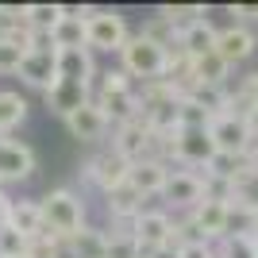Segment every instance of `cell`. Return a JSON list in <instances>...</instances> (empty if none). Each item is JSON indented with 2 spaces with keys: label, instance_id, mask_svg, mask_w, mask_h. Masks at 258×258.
<instances>
[{
  "label": "cell",
  "instance_id": "7bdbcfd3",
  "mask_svg": "<svg viewBox=\"0 0 258 258\" xmlns=\"http://www.w3.org/2000/svg\"><path fill=\"white\" fill-rule=\"evenodd\" d=\"M254 258H258V235H254Z\"/></svg>",
  "mask_w": 258,
  "mask_h": 258
},
{
  "label": "cell",
  "instance_id": "d6a6232c",
  "mask_svg": "<svg viewBox=\"0 0 258 258\" xmlns=\"http://www.w3.org/2000/svg\"><path fill=\"white\" fill-rule=\"evenodd\" d=\"M108 258H143L131 231H108Z\"/></svg>",
  "mask_w": 258,
  "mask_h": 258
},
{
  "label": "cell",
  "instance_id": "83f0119b",
  "mask_svg": "<svg viewBox=\"0 0 258 258\" xmlns=\"http://www.w3.org/2000/svg\"><path fill=\"white\" fill-rule=\"evenodd\" d=\"M27 243L31 239L20 235L12 224H0V258H27Z\"/></svg>",
  "mask_w": 258,
  "mask_h": 258
},
{
  "label": "cell",
  "instance_id": "7c38bea8",
  "mask_svg": "<svg viewBox=\"0 0 258 258\" xmlns=\"http://www.w3.org/2000/svg\"><path fill=\"white\" fill-rule=\"evenodd\" d=\"M216 35H220V27H216L208 16H201V20H193L189 27H181V35H177V54H185L189 62H197V58H205V54L216 50Z\"/></svg>",
  "mask_w": 258,
  "mask_h": 258
},
{
  "label": "cell",
  "instance_id": "b9f144b4",
  "mask_svg": "<svg viewBox=\"0 0 258 258\" xmlns=\"http://www.w3.org/2000/svg\"><path fill=\"white\" fill-rule=\"evenodd\" d=\"M254 235H258V208H254Z\"/></svg>",
  "mask_w": 258,
  "mask_h": 258
},
{
  "label": "cell",
  "instance_id": "5bb4252c",
  "mask_svg": "<svg viewBox=\"0 0 258 258\" xmlns=\"http://www.w3.org/2000/svg\"><path fill=\"white\" fill-rule=\"evenodd\" d=\"M20 77L31 89H50L58 81V50H27V58L20 62Z\"/></svg>",
  "mask_w": 258,
  "mask_h": 258
},
{
  "label": "cell",
  "instance_id": "f35d334b",
  "mask_svg": "<svg viewBox=\"0 0 258 258\" xmlns=\"http://www.w3.org/2000/svg\"><path fill=\"white\" fill-rule=\"evenodd\" d=\"M147 258H177V250H170V247H158V250H151Z\"/></svg>",
  "mask_w": 258,
  "mask_h": 258
},
{
  "label": "cell",
  "instance_id": "9c48e42d",
  "mask_svg": "<svg viewBox=\"0 0 258 258\" xmlns=\"http://www.w3.org/2000/svg\"><path fill=\"white\" fill-rule=\"evenodd\" d=\"M208 135H212L216 151H224V154H247L254 147V135H250L247 119H235V116H216L208 123Z\"/></svg>",
  "mask_w": 258,
  "mask_h": 258
},
{
  "label": "cell",
  "instance_id": "44dd1931",
  "mask_svg": "<svg viewBox=\"0 0 258 258\" xmlns=\"http://www.w3.org/2000/svg\"><path fill=\"white\" fill-rule=\"evenodd\" d=\"M8 224L20 231V235L35 239V235H43L46 227H43V212H39V201H12L8 208Z\"/></svg>",
  "mask_w": 258,
  "mask_h": 258
},
{
  "label": "cell",
  "instance_id": "f1b7e54d",
  "mask_svg": "<svg viewBox=\"0 0 258 258\" xmlns=\"http://www.w3.org/2000/svg\"><path fill=\"white\" fill-rule=\"evenodd\" d=\"M27 258H66V243L50 231H43L27 243Z\"/></svg>",
  "mask_w": 258,
  "mask_h": 258
},
{
  "label": "cell",
  "instance_id": "74e56055",
  "mask_svg": "<svg viewBox=\"0 0 258 258\" xmlns=\"http://www.w3.org/2000/svg\"><path fill=\"white\" fill-rule=\"evenodd\" d=\"M8 208H12V197L0 189V224H8Z\"/></svg>",
  "mask_w": 258,
  "mask_h": 258
},
{
  "label": "cell",
  "instance_id": "cb8c5ba5",
  "mask_svg": "<svg viewBox=\"0 0 258 258\" xmlns=\"http://www.w3.org/2000/svg\"><path fill=\"white\" fill-rule=\"evenodd\" d=\"M58 20H62V4H23V23H27V31L50 35Z\"/></svg>",
  "mask_w": 258,
  "mask_h": 258
},
{
  "label": "cell",
  "instance_id": "e575fe53",
  "mask_svg": "<svg viewBox=\"0 0 258 258\" xmlns=\"http://www.w3.org/2000/svg\"><path fill=\"white\" fill-rule=\"evenodd\" d=\"M177 258H216V243H208V239H193V243H185V247L177 250Z\"/></svg>",
  "mask_w": 258,
  "mask_h": 258
},
{
  "label": "cell",
  "instance_id": "ee69618b",
  "mask_svg": "<svg viewBox=\"0 0 258 258\" xmlns=\"http://www.w3.org/2000/svg\"><path fill=\"white\" fill-rule=\"evenodd\" d=\"M4 139H8V135H0V143H4Z\"/></svg>",
  "mask_w": 258,
  "mask_h": 258
},
{
  "label": "cell",
  "instance_id": "836d02e7",
  "mask_svg": "<svg viewBox=\"0 0 258 258\" xmlns=\"http://www.w3.org/2000/svg\"><path fill=\"white\" fill-rule=\"evenodd\" d=\"M205 201H216V205H227V201H231V181H220V177L205 173Z\"/></svg>",
  "mask_w": 258,
  "mask_h": 258
},
{
  "label": "cell",
  "instance_id": "e0dca14e",
  "mask_svg": "<svg viewBox=\"0 0 258 258\" xmlns=\"http://www.w3.org/2000/svg\"><path fill=\"white\" fill-rule=\"evenodd\" d=\"M31 50V31L27 27H12L0 31V74H20V62Z\"/></svg>",
  "mask_w": 258,
  "mask_h": 258
},
{
  "label": "cell",
  "instance_id": "6da1fadb",
  "mask_svg": "<svg viewBox=\"0 0 258 258\" xmlns=\"http://www.w3.org/2000/svg\"><path fill=\"white\" fill-rule=\"evenodd\" d=\"M39 212H43V227L62 243L85 227V201L74 189H50L46 197H39Z\"/></svg>",
  "mask_w": 258,
  "mask_h": 258
},
{
  "label": "cell",
  "instance_id": "ba28073f",
  "mask_svg": "<svg viewBox=\"0 0 258 258\" xmlns=\"http://www.w3.org/2000/svg\"><path fill=\"white\" fill-rule=\"evenodd\" d=\"M66 127H70V135H74V139L89 143V147H100V143L108 139L112 123H108V116L100 112L97 100H85L77 112H70V116H66Z\"/></svg>",
  "mask_w": 258,
  "mask_h": 258
},
{
  "label": "cell",
  "instance_id": "f546056e",
  "mask_svg": "<svg viewBox=\"0 0 258 258\" xmlns=\"http://www.w3.org/2000/svg\"><path fill=\"white\" fill-rule=\"evenodd\" d=\"M158 16H162V20H170L173 27L181 31V27H189L193 20H201V16H205V8H201V4H177V8H173V4H162Z\"/></svg>",
  "mask_w": 258,
  "mask_h": 258
},
{
  "label": "cell",
  "instance_id": "ffe728a7",
  "mask_svg": "<svg viewBox=\"0 0 258 258\" xmlns=\"http://www.w3.org/2000/svg\"><path fill=\"white\" fill-rule=\"evenodd\" d=\"M227 77H231V66L220 58V54H205L193 62V85H208V89H227Z\"/></svg>",
  "mask_w": 258,
  "mask_h": 258
},
{
  "label": "cell",
  "instance_id": "2e32d148",
  "mask_svg": "<svg viewBox=\"0 0 258 258\" xmlns=\"http://www.w3.org/2000/svg\"><path fill=\"white\" fill-rule=\"evenodd\" d=\"M58 77L62 81H77V85H85L97 77V62H93V50L81 46V50H58Z\"/></svg>",
  "mask_w": 258,
  "mask_h": 258
},
{
  "label": "cell",
  "instance_id": "d590c367",
  "mask_svg": "<svg viewBox=\"0 0 258 258\" xmlns=\"http://www.w3.org/2000/svg\"><path fill=\"white\" fill-rule=\"evenodd\" d=\"M231 16H239V23L247 27V23H258V4H235Z\"/></svg>",
  "mask_w": 258,
  "mask_h": 258
},
{
  "label": "cell",
  "instance_id": "8992f818",
  "mask_svg": "<svg viewBox=\"0 0 258 258\" xmlns=\"http://www.w3.org/2000/svg\"><path fill=\"white\" fill-rule=\"evenodd\" d=\"M162 201L170 208H177V212H193L201 201H205V173L197 170H173L170 166V177H166V185H162Z\"/></svg>",
  "mask_w": 258,
  "mask_h": 258
},
{
  "label": "cell",
  "instance_id": "7402d4cb",
  "mask_svg": "<svg viewBox=\"0 0 258 258\" xmlns=\"http://www.w3.org/2000/svg\"><path fill=\"white\" fill-rule=\"evenodd\" d=\"M27 119V100L16 89H0V135H8L12 127H20Z\"/></svg>",
  "mask_w": 258,
  "mask_h": 258
},
{
  "label": "cell",
  "instance_id": "484cf974",
  "mask_svg": "<svg viewBox=\"0 0 258 258\" xmlns=\"http://www.w3.org/2000/svg\"><path fill=\"white\" fill-rule=\"evenodd\" d=\"M231 201H239V205H247V208H258V170L254 166L243 170L231 181Z\"/></svg>",
  "mask_w": 258,
  "mask_h": 258
},
{
  "label": "cell",
  "instance_id": "8d00e7d4",
  "mask_svg": "<svg viewBox=\"0 0 258 258\" xmlns=\"http://www.w3.org/2000/svg\"><path fill=\"white\" fill-rule=\"evenodd\" d=\"M239 89H243V93H247V97L258 104V70H254V74H247V81H243Z\"/></svg>",
  "mask_w": 258,
  "mask_h": 258
},
{
  "label": "cell",
  "instance_id": "277c9868",
  "mask_svg": "<svg viewBox=\"0 0 258 258\" xmlns=\"http://www.w3.org/2000/svg\"><path fill=\"white\" fill-rule=\"evenodd\" d=\"M170 158L177 162V170H208V162L216 158V143L208 127H181L170 139Z\"/></svg>",
  "mask_w": 258,
  "mask_h": 258
},
{
  "label": "cell",
  "instance_id": "52a82bcc",
  "mask_svg": "<svg viewBox=\"0 0 258 258\" xmlns=\"http://www.w3.org/2000/svg\"><path fill=\"white\" fill-rule=\"evenodd\" d=\"M127 231H131V239L139 243L143 258H147L151 250L166 247V239H170V231H173V216L166 212V208H143L127 224Z\"/></svg>",
  "mask_w": 258,
  "mask_h": 258
},
{
  "label": "cell",
  "instance_id": "4fadbf2b",
  "mask_svg": "<svg viewBox=\"0 0 258 258\" xmlns=\"http://www.w3.org/2000/svg\"><path fill=\"white\" fill-rule=\"evenodd\" d=\"M85 16H89V8L62 4V20L54 23V31H50L54 50H81V46H89L85 43Z\"/></svg>",
  "mask_w": 258,
  "mask_h": 258
},
{
  "label": "cell",
  "instance_id": "9a60e30c",
  "mask_svg": "<svg viewBox=\"0 0 258 258\" xmlns=\"http://www.w3.org/2000/svg\"><path fill=\"white\" fill-rule=\"evenodd\" d=\"M166 177H170V166H166V162H151V158L147 162H131V170H127V185L143 197V201L162 197Z\"/></svg>",
  "mask_w": 258,
  "mask_h": 258
},
{
  "label": "cell",
  "instance_id": "d4e9b609",
  "mask_svg": "<svg viewBox=\"0 0 258 258\" xmlns=\"http://www.w3.org/2000/svg\"><path fill=\"white\" fill-rule=\"evenodd\" d=\"M243 170H250L247 154H224V151H216V158L208 162L205 173H212V177H220V181H235Z\"/></svg>",
  "mask_w": 258,
  "mask_h": 258
},
{
  "label": "cell",
  "instance_id": "1f68e13d",
  "mask_svg": "<svg viewBox=\"0 0 258 258\" xmlns=\"http://www.w3.org/2000/svg\"><path fill=\"white\" fill-rule=\"evenodd\" d=\"M177 123H181V127H208V123H212V116H208L197 100L181 97V100H177Z\"/></svg>",
  "mask_w": 258,
  "mask_h": 258
},
{
  "label": "cell",
  "instance_id": "4dcf8cb0",
  "mask_svg": "<svg viewBox=\"0 0 258 258\" xmlns=\"http://www.w3.org/2000/svg\"><path fill=\"white\" fill-rule=\"evenodd\" d=\"M216 258H254V235H235L216 243Z\"/></svg>",
  "mask_w": 258,
  "mask_h": 258
},
{
  "label": "cell",
  "instance_id": "5b68a950",
  "mask_svg": "<svg viewBox=\"0 0 258 258\" xmlns=\"http://www.w3.org/2000/svg\"><path fill=\"white\" fill-rule=\"evenodd\" d=\"M127 170H131V162L123 158V154L108 143V147H100V151H93L85 158V166H81V173H85V181L89 185H97L100 193H108V189H116V185L127 181Z\"/></svg>",
  "mask_w": 258,
  "mask_h": 258
},
{
  "label": "cell",
  "instance_id": "7a4b0ae2",
  "mask_svg": "<svg viewBox=\"0 0 258 258\" xmlns=\"http://www.w3.org/2000/svg\"><path fill=\"white\" fill-rule=\"evenodd\" d=\"M166 66H170V50H162L147 35H131L127 46L119 50V70H123L135 85L162 81V77H166Z\"/></svg>",
  "mask_w": 258,
  "mask_h": 258
},
{
  "label": "cell",
  "instance_id": "8fae6325",
  "mask_svg": "<svg viewBox=\"0 0 258 258\" xmlns=\"http://www.w3.org/2000/svg\"><path fill=\"white\" fill-rule=\"evenodd\" d=\"M258 39L250 27H243V23H231V27H220V35H216V54L224 58L231 70H235L239 62H247L250 54H254Z\"/></svg>",
  "mask_w": 258,
  "mask_h": 258
},
{
  "label": "cell",
  "instance_id": "60d3db41",
  "mask_svg": "<svg viewBox=\"0 0 258 258\" xmlns=\"http://www.w3.org/2000/svg\"><path fill=\"white\" fill-rule=\"evenodd\" d=\"M247 158H250V166H254V170H258V139H254V147H250V151H247Z\"/></svg>",
  "mask_w": 258,
  "mask_h": 258
},
{
  "label": "cell",
  "instance_id": "3957f363",
  "mask_svg": "<svg viewBox=\"0 0 258 258\" xmlns=\"http://www.w3.org/2000/svg\"><path fill=\"white\" fill-rule=\"evenodd\" d=\"M131 31L127 23H123V16L112 8H89L85 16V43L89 50H100V54H119L123 46H127Z\"/></svg>",
  "mask_w": 258,
  "mask_h": 258
},
{
  "label": "cell",
  "instance_id": "30bf717a",
  "mask_svg": "<svg viewBox=\"0 0 258 258\" xmlns=\"http://www.w3.org/2000/svg\"><path fill=\"white\" fill-rule=\"evenodd\" d=\"M35 173V151L20 139H4L0 143V189L8 181H27Z\"/></svg>",
  "mask_w": 258,
  "mask_h": 258
},
{
  "label": "cell",
  "instance_id": "d6986e66",
  "mask_svg": "<svg viewBox=\"0 0 258 258\" xmlns=\"http://www.w3.org/2000/svg\"><path fill=\"white\" fill-rule=\"evenodd\" d=\"M66 254L70 258H108V231L85 224L74 239H66Z\"/></svg>",
  "mask_w": 258,
  "mask_h": 258
},
{
  "label": "cell",
  "instance_id": "ab89813d",
  "mask_svg": "<svg viewBox=\"0 0 258 258\" xmlns=\"http://www.w3.org/2000/svg\"><path fill=\"white\" fill-rule=\"evenodd\" d=\"M247 127H250V135H254V139H258V108H254V112H250V119H247Z\"/></svg>",
  "mask_w": 258,
  "mask_h": 258
},
{
  "label": "cell",
  "instance_id": "ac0fdd59",
  "mask_svg": "<svg viewBox=\"0 0 258 258\" xmlns=\"http://www.w3.org/2000/svg\"><path fill=\"white\" fill-rule=\"evenodd\" d=\"M43 97H46V104H50V112H58V116L66 119L70 112H77V108L89 100V89L77 85V81H62V77H58V81L46 89Z\"/></svg>",
  "mask_w": 258,
  "mask_h": 258
},
{
  "label": "cell",
  "instance_id": "4316f807",
  "mask_svg": "<svg viewBox=\"0 0 258 258\" xmlns=\"http://www.w3.org/2000/svg\"><path fill=\"white\" fill-rule=\"evenodd\" d=\"M139 35H147V39H151V43H158L162 50H177V27H173L170 20H162V16H154L151 23H147V27H143Z\"/></svg>",
  "mask_w": 258,
  "mask_h": 258
},
{
  "label": "cell",
  "instance_id": "603a6c76",
  "mask_svg": "<svg viewBox=\"0 0 258 258\" xmlns=\"http://www.w3.org/2000/svg\"><path fill=\"white\" fill-rule=\"evenodd\" d=\"M235 235H254V208L239 205V201H227V212H224V239H235Z\"/></svg>",
  "mask_w": 258,
  "mask_h": 258
}]
</instances>
